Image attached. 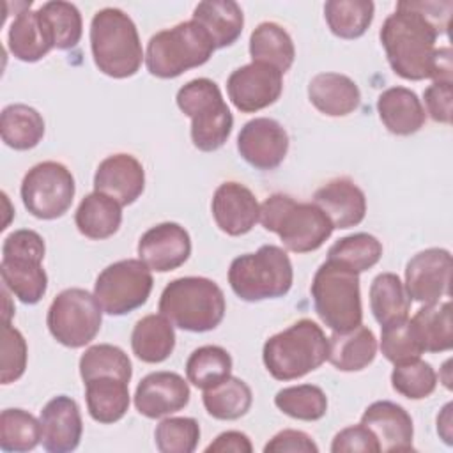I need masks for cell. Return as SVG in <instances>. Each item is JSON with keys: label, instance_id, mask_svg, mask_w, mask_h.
Instances as JSON below:
<instances>
[{"label": "cell", "instance_id": "obj_38", "mask_svg": "<svg viewBox=\"0 0 453 453\" xmlns=\"http://www.w3.org/2000/svg\"><path fill=\"white\" fill-rule=\"evenodd\" d=\"M37 12L48 30L53 48L71 50L80 42L83 23H81V14L74 4L53 0V2L42 4L37 9Z\"/></svg>", "mask_w": 453, "mask_h": 453}, {"label": "cell", "instance_id": "obj_22", "mask_svg": "<svg viewBox=\"0 0 453 453\" xmlns=\"http://www.w3.org/2000/svg\"><path fill=\"white\" fill-rule=\"evenodd\" d=\"M361 423L377 437L380 451L412 449L414 425L402 405L389 400L373 402L365 409Z\"/></svg>", "mask_w": 453, "mask_h": 453}, {"label": "cell", "instance_id": "obj_40", "mask_svg": "<svg viewBox=\"0 0 453 453\" xmlns=\"http://www.w3.org/2000/svg\"><path fill=\"white\" fill-rule=\"evenodd\" d=\"M382 257V242L366 232H357L338 239L327 251V260L338 262L361 274L373 267Z\"/></svg>", "mask_w": 453, "mask_h": 453}, {"label": "cell", "instance_id": "obj_35", "mask_svg": "<svg viewBox=\"0 0 453 453\" xmlns=\"http://www.w3.org/2000/svg\"><path fill=\"white\" fill-rule=\"evenodd\" d=\"M202 400L209 416L221 421H232L242 418L250 411L253 393L242 379L230 375L219 384L203 389Z\"/></svg>", "mask_w": 453, "mask_h": 453}, {"label": "cell", "instance_id": "obj_51", "mask_svg": "<svg viewBox=\"0 0 453 453\" xmlns=\"http://www.w3.org/2000/svg\"><path fill=\"white\" fill-rule=\"evenodd\" d=\"M409 4L421 12L434 27L435 30L441 34H448L449 28V16H451V9L453 4L449 0L446 2H423V0H409Z\"/></svg>", "mask_w": 453, "mask_h": 453}, {"label": "cell", "instance_id": "obj_6", "mask_svg": "<svg viewBox=\"0 0 453 453\" xmlns=\"http://www.w3.org/2000/svg\"><path fill=\"white\" fill-rule=\"evenodd\" d=\"M292 281V262L287 251L274 244H264L255 253L235 257L228 269L234 294L248 303L283 297Z\"/></svg>", "mask_w": 453, "mask_h": 453}, {"label": "cell", "instance_id": "obj_30", "mask_svg": "<svg viewBox=\"0 0 453 453\" xmlns=\"http://www.w3.org/2000/svg\"><path fill=\"white\" fill-rule=\"evenodd\" d=\"M129 382L115 377H96L85 382V400L90 418L110 425L124 418L129 409Z\"/></svg>", "mask_w": 453, "mask_h": 453}, {"label": "cell", "instance_id": "obj_27", "mask_svg": "<svg viewBox=\"0 0 453 453\" xmlns=\"http://www.w3.org/2000/svg\"><path fill=\"white\" fill-rule=\"evenodd\" d=\"M191 19L207 32L214 48H226L234 44L244 27L242 9L234 0L200 2L193 11Z\"/></svg>", "mask_w": 453, "mask_h": 453}, {"label": "cell", "instance_id": "obj_5", "mask_svg": "<svg viewBox=\"0 0 453 453\" xmlns=\"http://www.w3.org/2000/svg\"><path fill=\"white\" fill-rule=\"evenodd\" d=\"M327 338L322 327L301 319L265 340L262 359L276 380H294L317 370L327 359Z\"/></svg>", "mask_w": 453, "mask_h": 453}, {"label": "cell", "instance_id": "obj_28", "mask_svg": "<svg viewBox=\"0 0 453 453\" xmlns=\"http://www.w3.org/2000/svg\"><path fill=\"white\" fill-rule=\"evenodd\" d=\"M7 48L21 62H37L53 50V42L37 11H19L9 27Z\"/></svg>", "mask_w": 453, "mask_h": 453}, {"label": "cell", "instance_id": "obj_18", "mask_svg": "<svg viewBox=\"0 0 453 453\" xmlns=\"http://www.w3.org/2000/svg\"><path fill=\"white\" fill-rule=\"evenodd\" d=\"M189 396V386L184 377L175 372H152L138 382L134 407L142 416L156 419L184 409Z\"/></svg>", "mask_w": 453, "mask_h": 453}, {"label": "cell", "instance_id": "obj_8", "mask_svg": "<svg viewBox=\"0 0 453 453\" xmlns=\"http://www.w3.org/2000/svg\"><path fill=\"white\" fill-rule=\"evenodd\" d=\"M311 297L319 319L333 331H350L363 322L359 274L326 260L311 281Z\"/></svg>", "mask_w": 453, "mask_h": 453}, {"label": "cell", "instance_id": "obj_42", "mask_svg": "<svg viewBox=\"0 0 453 453\" xmlns=\"http://www.w3.org/2000/svg\"><path fill=\"white\" fill-rule=\"evenodd\" d=\"M42 439L41 419L23 409H4L0 414V448L4 451H30Z\"/></svg>", "mask_w": 453, "mask_h": 453}, {"label": "cell", "instance_id": "obj_14", "mask_svg": "<svg viewBox=\"0 0 453 453\" xmlns=\"http://www.w3.org/2000/svg\"><path fill=\"white\" fill-rule=\"evenodd\" d=\"M283 90V74L265 64L251 62L232 71L226 92L234 106L242 113H255L276 103Z\"/></svg>", "mask_w": 453, "mask_h": 453}, {"label": "cell", "instance_id": "obj_25", "mask_svg": "<svg viewBox=\"0 0 453 453\" xmlns=\"http://www.w3.org/2000/svg\"><path fill=\"white\" fill-rule=\"evenodd\" d=\"M377 111L386 129L398 136L418 133L426 119L419 97L405 87L386 88L377 99Z\"/></svg>", "mask_w": 453, "mask_h": 453}, {"label": "cell", "instance_id": "obj_19", "mask_svg": "<svg viewBox=\"0 0 453 453\" xmlns=\"http://www.w3.org/2000/svg\"><path fill=\"white\" fill-rule=\"evenodd\" d=\"M211 211L219 230L232 237L248 234L260 216V205L251 189L234 180L216 188Z\"/></svg>", "mask_w": 453, "mask_h": 453}, {"label": "cell", "instance_id": "obj_26", "mask_svg": "<svg viewBox=\"0 0 453 453\" xmlns=\"http://www.w3.org/2000/svg\"><path fill=\"white\" fill-rule=\"evenodd\" d=\"M327 343V361L340 372L365 370L377 356L375 334L363 324L343 333L333 331Z\"/></svg>", "mask_w": 453, "mask_h": 453}, {"label": "cell", "instance_id": "obj_33", "mask_svg": "<svg viewBox=\"0 0 453 453\" xmlns=\"http://www.w3.org/2000/svg\"><path fill=\"white\" fill-rule=\"evenodd\" d=\"M423 352H446L453 347L451 303H434L419 308L411 319Z\"/></svg>", "mask_w": 453, "mask_h": 453}, {"label": "cell", "instance_id": "obj_44", "mask_svg": "<svg viewBox=\"0 0 453 453\" xmlns=\"http://www.w3.org/2000/svg\"><path fill=\"white\" fill-rule=\"evenodd\" d=\"M391 386L409 400H421L435 391L437 373L434 366L421 357L407 359L395 365L391 372Z\"/></svg>", "mask_w": 453, "mask_h": 453}, {"label": "cell", "instance_id": "obj_12", "mask_svg": "<svg viewBox=\"0 0 453 453\" xmlns=\"http://www.w3.org/2000/svg\"><path fill=\"white\" fill-rule=\"evenodd\" d=\"M152 273L136 258H126L104 267L94 283V296L108 315H126L147 303L152 292Z\"/></svg>", "mask_w": 453, "mask_h": 453}, {"label": "cell", "instance_id": "obj_10", "mask_svg": "<svg viewBox=\"0 0 453 453\" xmlns=\"http://www.w3.org/2000/svg\"><path fill=\"white\" fill-rule=\"evenodd\" d=\"M42 237L28 228L14 230L4 239L0 274L2 285L25 304H35L48 288Z\"/></svg>", "mask_w": 453, "mask_h": 453}, {"label": "cell", "instance_id": "obj_31", "mask_svg": "<svg viewBox=\"0 0 453 453\" xmlns=\"http://www.w3.org/2000/svg\"><path fill=\"white\" fill-rule=\"evenodd\" d=\"M122 205L113 198L94 191L88 193L78 205L74 223L81 235L88 239H108L122 223Z\"/></svg>", "mask_w": 453, "mask_h": 453}, {"label": "cell", "instance_id": "obj_37", "mask_svg": "<svg viewBox=\"0 0 453 453\" xmlns=\"http://www.w3.org/2000/svg\"><path fill=\"white\" fill-rule=\"evenodd\" d=\"M375 5L370 0H329L324 18L329 30L340 39H357L372 25Z\"/></svg>", "mask_w": 453, "mask_h": 453}, {"label": "cell", "instance_id": "obj_32", "mask_svg": "<svg viewBox=\"0 0 453 453\" xmlns=\"http://www.w3.org/2000/svg\"><path fill=\"white\" fill-rule=\"evenodd\" d=\"M250 55L253 62L271 65L283 74L294 64L296 48L292 37L281 25L264 21L250 35Z\"/></svg>", "mask_w": 453, "mask_h": 453}, {"label": "cell", "instance_id": "obj_2", "mask_svg": "<svg viewBox=\"0 0 453 453\" xmlns=\"http://www.w3.org/2000/svg\"><path fill=\"white\" fill-rule=\"evenodd\" d=\"M90 50L96 67L119 80L136 74L145 58L134 21L117 7H104L94 14Z\"/></svg>", "mask_w": 453, "mask_h": 453}, {"label": "cell", "instance_id": "obj_43", "mask_svg": "<svg viewBox=\"0 0 453 453\" xmlns=\"http://www.w3.org/2000/svg\"><path fill=\"white\" fill-rule=\"evenodd\" d=\"M274 405L294 419L317 421L327 412V396L319 386L299 384L280 389L274 396Z\"/></svg>", "mask_w": 453, "mask_h": 453}, {"label": "cell", "instance_id": "obj_11", "mask_svg": "<svg viewBox=\"0 0 453 453\" xmlns=\"http://www.w3.org/2000/svg\"><path fill=\"white\" fill-rule=\"evenodd\" d=\"M103 322V308L94 294L85 288H65L51 301L46 324L51 336L69 347L80 349L90 343Z\"/></svg>", "mask_w": 453, "mask_h": 453}, {"label": "cell", "instance_id": "obj_53", "mask_svg": "<svg viewBox=\"0 0 453 453\" xmlns=\"http://www.w3.org/2000/svg\"><path fill=\"white\" fill-rule=\"evenodd\" d=\"M451 48L444 46V48H437L435 55H434V62H432V71H430V78L434 81H448L453 83V65H451Z\"/></svg>", "mask_w": 453, "mask_h": 453}, {"label": "cell", "instance_id": "obj_16", "mask_svg": "<svg viewBox=\"0 0 453 453\" xmlns=\"http://www.w3.org/2000/svg\"><path fill=\"white\" fill-rule=\"evenodd\" d=\"M237 150L253 168L274 170L283 163L288 152V134L278 120L257 117L241 127Z\"/></svg>", "mask_w": 453, "mask_h": 453}, {"label": "cell", "instance_id": "obj_3", "mask_svg": "<svg viewBox=\"0 0 453 453\" xmlns=\"http://www.w3.org/2000/svg\"><path fill=\"white\" fill-rule=\"evenodd\" d=\"M258 221L265 230L278 234L283 246L294 253L319 250L334 230L319 205L296 202L283 193H274L262 202Z\"/></svg>", "mask_w": 453, "mask_h": 453}, {"label": "cell", "instance_id": "obj_15", "mask_svg": "<svg viewBox=\"0 0 453 453\" xmlns=\"http://www.w3.org/2000/svg\"><path fill=\"white\" fill-rule=\"evenodd\" d=\"M451 253L444 248H428L416 253L405 265V292L421 304L439 303L449 294Z\"/></svg>", "mask_w": 453, "mask_h": 453}, {"label": "cell", "instance_id": "obj_9", "mask_svg": "<svg viewBox=\"0 0 453 453\" xmlns=\"http://www.w3.org/2000/svg\"><path fill=\"white\" fill-rule=\"evenodd\" d=\"M175 101L179 110L191 119V142L198 150L212 152L225 145L234 117L216 81L195 78L179 88Z\"/></svg>", "mask_w": 453, "mask_h": 453}, {"label": "cell", "instance_id": "obj_52", "mask_svg": "<svg viewBox=\"0 0 453 453\" xmlns=\"http://www.w3.org/2000/svg\"><path fill=\"white\" fill-rule=\"evenodd\" d=\"M207 453H251L253 446L246 434L237 430H228L219 434L207 448Z\"/></svg>", "mask_w": 453, "mask_h": 453}, {"label": "cell", "instance_id": "obj_20", "mask_svg": "<svg viewBox=\"0 0 453 453\" xmlns=\"http://www.w3.org/2000/svg\"><path fill=\"white\" fill-rule=\"evenodd\" d=\"M42 448L50 453H69L80 446L83 421L76 400L67 395L51 398L41 411Z\"/></svg>", "mask_w": 453, "mask_h": 453}, {"label": "cell", "instance_id": "obj_45", "mask_svg": "<svg viewBox=\"0 0 453 453\" xmlns=\"http://www.w3.org/2000/svg\"><path fill=\"white\" fill-rule=\"evenodd\" d=\"M200 441L195 418H166L154 430V442L161 453H191Z\"/></svg>", "mask_w": 453, "mask_h": 453}, {"label": "cell", "instance_id": "obj_48", "mask_svg": "<svg viewBox=\"0 0 453 453\" xmlns=\"http://www.w3.org/2000/svg\"><path fill=\"white\" fill-rule=\"evenodd\" d=\"M333 453H347V451H361V453H377L380 451L377 437L368 430L363 423L347 426L340 430L333 442H331Z\"/></svg>", "mask_w": 453, "mask_h": 453}, {"label": "cell", "instance_id": "obj_46", "mask_svg": "<svg viewBox=\"0 0 453 453\" xmlns=\"http://www.w3.org/2000/svg\"><path fill=\"white\" fill-rule=\"evenodd\" d=\"M380 329V352L393 365L419 357L423 354L409 319L395 320L382 326Z\"/></svg>", "mask_w": 453, "mask_h": 453}, {"label": "cell", "instance_id": "obj_36", "mask_svg": "<svg viewBox=\"0 0 453 453\" xmlns=\"http://www.w3.org/2000/svg\"><path fill=\"white\" fill-rule=\"evenodd\" d=\"M411 308V297L398 274L380 273L370 285V310L375 320L382 326L395 320L407 319Z\"/></svg>", "mask_w": 453, "mask_h": 453}, {"label": "cell", "instance_id": "obj_4", "mask_svg": "<svg viewBox=\"0 0 453 453\" xmlns=\"http://www.w3.org/2000/svg\"><path fill=\"white\" fill-rule=\"evenodd\" d=\"M225 311L223 290L203 276L177 278L165 287L159 297V313L182 331H212L221 324Z\"/></svg>", "mask_w": 453, "mask_h": 453}, {"label": "cell", "instance_id": "obj_39", "mask_svg": "<svg viewBox=\"0 0 453 453\" xmlns=\"http://www.w3.org/2000/svg\"><path fill=\"white\" fill-rule=\"evenodd\" d=\"M232 372V357L219 345H203L195 349L186 361V377L198 389H209Z\"/></svg>", "mask_w": 453, "mask_h": 453}, {"label": "cell", "instance_id": "obj_47", "mask_svg": "<svg viewBox=\"0 0 453 453\" xmlns=\"http://www.w3.org/2000/svg\"><path fill=\"white\" fill-rule=\"evenodd\" d=\"M27 342L23 334L4 322L2 327V356H0V380L2 384H11L18 380L27 368Z\"/></svg>", "mask_w": 453, "mask_h": 453}, {"label": "cell", "instance_id": "obj_29", "mask_svg": "<svg viewBox=\"0 0 453 453\" xmlns=\"http://www.w3.org/2000/svg\"><path fill=\"white\" fill-rule=\"evenodd\" d=\"M131 349L143 363H163L175 349L173 324L161 313L142 317L133 327Z\"/></svg>", "mask_w": 453, "mask_h": 453}, {"label": "cell", "instance_id": "obj_7", "mask_svg": "<svg viewBox=\"0 0 453 453\" xmlns=\"http://www.w3.org/2000/svg\"><path fill=\"white\" fill-rule=\"evenodd\" d=\"M214 50L207 32L189 19L165 28L149 39L145 65L152 76L170 80L193 67L203 65L212 57Z\"/></svg>", "mask_w": 453, "mask_h": 453}, {"label": "cell", "instance_id": "obj_54", "mask_svg": "<svg viewBox=\"0 0 453 453\" xmlns=\"http://www.w3.org/2000/svg\"><path fill=\"white\" fill-rule=\"evenodd\" d=\"M451 403H446L441 416H437V432L446 444H451Z\"/></svg>", "mask_w": 453, "mask_h": 453}, {"label": "cell", "instance_id": "obj_23", "mask_svg": "<svg viewBox=\"0 0 453 453\" xmlns=\"http://www.w3.org/2000/svg\"><path fill=\"white\" fill-rule=\"evenodd\" d=\"M334 228H350L359 225L366 214V196L363 189L347 177H338L320 186L313 195Z\"/></svg>", "mask_w": 453, "mask_h": 453}, {"label": "cell", "instance_id": "obj_41", "mask_svg": "<svg viewBox=\"0 0 453 453\" xmlns=\"http://www.w3.org/2000/svg\"><path fill=\"white\" fill-rule=\"evenodd\" d=\"M80 375L83 382L96 377H115L129 382L133 375L131 359L127 354L110 343H99L88 347L80 357Z\"/></svg>", "mask_w": 453, "mask_h": 453}, {"label": "cell", "instance_id": "obj_13", "mask_svg": "<svg viewBox=\"0 0 453 453\" xmlns=\"http://www.w3.org/2000/svg\"><path fill=\"white\" fill-rule=\"evenodd\" d=\"M74 177L58 161L34 165L21 180V200L25 209L39 219L64 216L74 198Z\"/></svg>", "mask_w": 453, "mask_h": 453}, {"label": "cell", "instance_id": "obj_21", "mask_svg": "<svg viewBox=\"0 0 453 453\" xmlns=\"http://www.w3.org/2000/svg\"><path fill=\"white\" fill-rule=\"evenodd\" d=\"M145 170L131 154H111L104 157L94 175V191L113 198L120 205H129L143 193Z\"/></svg>", "mask_w": 453, "mask_h": 453}, {"label": "cell", "instance_id": "obj_34", "mask_svg": "<svg viewBox=\"0 0 453 453\" xmlns=\"http://www.w3.org/2000/svg\"><path fill=\"white\" fill-rule=\"evenodd\" d=\"M0 134L14 150L34 149L44 136V119L28 104H9L0 113Z\"/></svg>", "mask_w": 453, "mask_h": 453}, {"label": "cell", "instance_id": "obj_24", "mask_svg": "<svg viewBox=\"0 0 453 453\" xmlns=\"http://www.w3.org/2000/svg\"><path fill=\"white\" fill-rule=\"evenodd\" d=\"M310 103L327 117H345L361 104L359 87L340 73H319L308 83Z\"/></svg>", "mask_w": 453, "mask_h": 453}, {"label": "cell", "instance_id": "obj_49", "mask_svg": "<svg viewBox=\"0 0 453 453\" xmlns=\"http://www.w3.org/2000/svg\"><path fill=\"white\" fill-rule=\"evenodd\" d=\"M426 113L432 120L441 124H451L453 113V83L434 81L423 92Z\"/></svg>", "mask_w": 453, "mask_h": 453}, {"label": "cell", "instance_id": "obj_17", "mask_svg": "<svg viewBox=\"0 0 453 453\" xmlns=\"http://www.w3.org/2000/svg\"><path fill=\"white\" fill-rule=\"evenodd\" d=\"M140 260L156 273L180 267L191 255V237L179 223L165 221L149 228L138 241Z\"/></svg>", "mask_w": 453, "mask_h": 453}, {"label": "cell", "instance_id": "obj_50", "mask_svg": "<svg viewBox=\"0 0 453 453\" xmlns=\"http://www.w3.org/2000/svg\"><path fill=\"white\" fill-rule=\"evenodd\" d=\"M265 453H317L315 441L301 430H281L264 446Z\"/></svg>", "mask_w": 453, "mask_h": 453}, {"label": "cell", "instance_id": "obj_1", "mask_svg": "<svg viewBox=\"0 0 453 453\" xmlns=\"http://www.w3.org/2000/svg\"><path fill=\"white\" fill-rule=\"evenodd\" d=\"M391 69L403 80L430 78L439 32L409 0L396 4L379 32Z\"/></svg>", "mask_w": 453, "mask_h": 453}]
</instances>
